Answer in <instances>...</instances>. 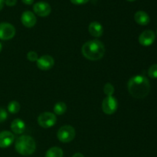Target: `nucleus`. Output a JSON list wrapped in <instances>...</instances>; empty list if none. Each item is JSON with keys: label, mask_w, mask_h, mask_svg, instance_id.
<instances>
[{"label": "nucleus", "mask_w": 157, "mask_h": 157, "mask_svg": "<svg viewBox=\"0 0 157 157\" xmlns=\"http://www.w3.org/2000/svg\"><path fill=\"white\" fill-rule=\"evenodd\" d=\"M127 89L133 98L143 99L150 93V83L145 76L136 75L129 80L127 83Z\"/></svg>", "instance_id": "nucleus-1"}, {"label": "nucleus", "mask_w": 157, "mask_h": 157, "mask_svg": "<svg viewBox=\"0 0 157 157\" xmlns=\"http://www.w3.org/2000/svg\"><path fill=\"white\" fill-rule=\"evenodd\" d=\"M82 55L90 61H99L105 53V46L100 40L94 39L87 41L81 48Z\"/></svg>", "instance_id": "nucleus-2"}, {"label": "nucleus", "mask_w": 157, "mask_h": 157, "mask_svg": "<svg viewBox=\"0 0 157 157\" xmlns=\"http://www.w3.org/2000/svg\"><path fill=\"white\" fill-rule=\"evenodd\" d=\"M15 149L21 156L32 155L36 150V144L33 138L29 135H22L17 138L15 143Z\"/></svg>", "instance_id": "nucleus-3"}, {"label": "nucleus", "mask_w": 157, "mask_h": 157, "mask_svg": "<svg viewBox=\"0 0 157 157\" xmlns=\"http://www.w3.org/2000/svg\"><path fill=\"white\" fill-rule=\"evenodd\" d=\"M76 135L75 128L71 125L62 126L57 133V137L60 142L63 144H67L74 140Z\"/></svg>", "instance_id": "nucleus-4"}, {"label": "nucleus", "mask_w": 157, "mask_h": 157, "mask_svg": "<svg viewBox=\"0 0 157 157\" xmlns=\"http://www.w3.org/2000/svg\"><path fill=\"white\" fill-rule=\"evenodd\" d=\"M57 117L52 112H44L38 117V124L44 129H48L56 124Z\"/></svg>", "instance_id": "nucleus-5"}, {"label": "nucleus", "mask_w": 157, "mask_h": 157, "mask_svg": "<svg viewBox=\"0 0 157 157\" xmlns=\"http://www.w3.org/2000/svg\"><path fill=\"white\" fill-rule=\"evenodd\" d=\"M101 108L107 115H112L118 108V101L113 96H107L102 101Z\"/></svg>", "instance_id": "nucleus-6"}, {"label": "nucleus", "mask_w": 157, "mask_h": 157, "mask_svg": "<svg viewBox=\"0 0 157 157\" xmlns=\"http://www.w3.org/2000/svg\"><path fill=\"white\" fill-rule=\"evenodd\" d=\"M15 28L9 22L0 23V39L7 41L14 38L15 35Z\"/></svg>", "instance_id": "nucleus-7"}, {"label": "nucleus", "mask_w": 157, "mask_h": 157, "mask_svg": "<svg viewBox=\"0 0 157 157\" xmlns=\"http://www.w3.org/2000/svg\"><path fill=\"white\" fill-rule=\"evenodd\" d=\"M34 13L40 17H47L52 12V7L48 2L44 1L37 2L33 5Z\"/></svg>", "instance_id": "nucleus-8"}, {"label": "nucleus", "mask_w": 157, "mask_h": 157, "mask_svg": "<svg viewBox=\"0 0 157 157\" xmlns=\"http://www.w3.org/2000/svg\"><path fill=\"white\" fill-rule=\"evenodd\" d=\"M37 67L41 71H48L55 65V59L49 55H44L38 58L36 61Z\"/></svg>", "instance_id": "nucleus-9"}, {"label": "nucleus", "mask_w": 157, "mask_h": 157, "mask_svg": "<svg viewBox=\"0 0 157 157\" xmlns=\"http://www.w3.org/2000/svg\"><path fill=\"white\" fill-rule=\"evenodd\" d=\"M156 39V35H155L154 32L152 30H146L143 32L140 35L139 42L141 45L143 46H150L154 42Z\"/></svg>", "instance_id": "nucleus-10"}, {"label": "nucleus", "mask_w": 157, "mask_h": 157, "mask_svg": "<svg viewBox=\"0 0 157 157\" xmlns=\"http://www.w3.org/2000/svg\"><path fill=\"white\" fill-rule=\"evenodd\" d=\"M21 21L26 28H32L37 22V18L35 13L31 11H25L21 16Z\"/></svg>", "instance_id": "nucleus-11"}, {"label": "nucleus", "mask_w": 157, "mask_h": 157, "mask_svg": "<svg viewBox=\"0 0 157 157\" xmlns=\"http://www.w3.org/2000/svg\"><path fill=\"white\" fill-rule=\"evenodd\" d=\"M15 141V135L13 133L5 130L0 133V148H8Z\"/></svg>", "instance_id": "nucleus-12"}, {"label": "nucleus", "mask_w": 157, "mask_h": 157, "mask_svg": "<svg viewBox=\"0 0 157 157\" xmlns=\"http://www.w3.org/2000/svg\"><path fill=\"white\" fill-rule=\"evenodd\" d=\"M88 32L91 36L94 38H100L104 34V27L98 21H92L89 24Z\"/></svg>", "instance_id": "nucleus-13"}, {"label": "nucleus", "mask_w": 157, "mask_h": 157, "mask_svg": "<svg viewBox=\"0 0 157 157\" xmlns=\"http://www.w3.org/2000/svg\"><path fill=\"white\" fill-rule=\"evenodd\" d=\"M12 133L15 134H21L25 130V124L21 119H15L10 125Z\"/></svg>", "instance_id": "nucleus-14"}, {"label": "nucleus", "mask_w": 157, "mask_h": 157, "mask_svg": "<svg viewBox=\"0 0 157 157\" xmlns=\"http://www.w3.org/2000/svg\"><path fill=\"white\" fill-rule=\"evenodd\" d=\"M134 20L140 25H147L150 23V18L144 11H138L134 15Z\"/></svg>", "instance_id": "nucleus-15"}, {"label": "nucleus", "mask_w": 157, "mask_h": 157, "mask_svg": "<svg viewBox=\"0 0 157 157\" xmlns=\"http://www.w3.org/2000/svg\"><path fill=\"white\" fill-rule=\"evenodd\" d=\"M64 152L60 147H53L47 150L45 153V157H63Z\"/></svg>", "instance_id": "nucleus-16"}, {"label": "nucleus", "mask_w": 157, "mask_h": 157, "mask_svg": "<svg viewBox=\"0 0 157 157\" xmlns=\"http://www.w3.org/2000/svg\"><path fill=\"white\" fill-rule=\"evenodd\" d=\"M54 113L55 115H58V116H61L63 115L66 111H67V105H66L65 103L64 102H58L55 104V105L54 106Z\"/></svg>", "instance_id": "nucleus-17"}, {"label": "nucleus", "mask_w": 157, "mask_h": 157, "mask_svg": "<svg viewBox=\"0 0 157 157\" xmlns=\"http://www.w3.org/2000/svg\"><path fill=\"white\" fill-rule=\"evenodd\" d=\"M7 109L9 113H12V114H15V113L19 112L20 109H21V106H20V104L18 101H12L8 104Z\"/></svg>", "instance_id": "nucleus-18"}, {"label": "nucleus", "mask_w": 157, "mask_h": 157, "mask_svg": "<svg viewBox=\"0 0 157 157\" xmlns=\"http://www.w3.org/2000/svg\"><path fill=\"white\" fill-rule=\"evenodd\" d=\"M103 90H104V93L107 96H113L115 88L111 83H107V84L104 86Z\"/></svg>", "instance_id": "nucleus-19"}, {"label": "nucleus", "mask_w": 157, "mask_h": 157, "mask_svg": "<svg viewBox=\"0 0 157 157\" xmlns=\"http://www.w3.org/2000/svg\"><path fill=\"white\" fill-rule=\"evenodd\" d=\"M148 75L150 78L153 79L157 78V64L150 66L148 70Z\"/></svg>", "instance_id": "nucleus-20"}, {"label": "nucleus", "mask_w": 157, "mask_h": 157, "mask_svg": "<svg viewBox=\"0 0 157 157\" xmlns=\"http://www.w3.org/2000/svg\"><path fill=\"white\" fill-rule=\"evenodd\" d=\"M38 55L37 52L31 51V52H28L27 53V59L29 60L31 62H36L38 59Z\"/></svg>", "instance_id": "nucleus-21"}, {"label": "nucleus", "mask_w": 157, "mask_h": 157, "mask_svg": "<svg viewBox=\"0 0 157 157\" xmlns=\"http://www.w3.org/2000/svg\"><path fill=\"white\" fill-rule=\"evenodd\" d=\"M8 118V113L3 107H0V124L6 121Z\"/></svg>", "instance_id": "nucleus-22"}, {"label": "nucleus", "mask_w": 157, "mask_h": 157, "mask_svg": "<svg viewBox=\"0 0 157 157\" xmlns=\"http://www.w3.org/2000/svg\"><path fill=\"white\" fill-rule=\"evenodd\" d=\"M71 2L74 5H77V6H80V5L86 4L89 2V0H70Z\"/></svg>", "instance_id": "nucleus-23"}, {"label": "nucleus", "mask_w": 157, "mask_h": 157, "mask_svg": "<svg viewBox=\"0 0 157 157\" xmlns=\"http://www.w3.org/2000/svg\"><path fill=\"white\" fill-rule=\"evenodd\" d=\"M17 3V0H5V4L7 6H14Z\"/></svg>", "instance_id": "nucleus-24"}, {"label": "nucleus", "mask_w": 157, "mask_h": 157, "mask_svg": "<svg viewBox=\"0 0 157 157\" xmlns=\"http://www.w3.org/2000/svg\"><path fill=\"white\" fill-rule=\"evenodd\" d=\"M34 1L35 0H21V2H22L25 5H32L34 3Z\"/></svg>", "instance_id": "nucleus-25"}, {"label": "nucleus", "mask_w": 157, "mask_h": 157, "mask_svg": "<svg viewBox=\"0 0 157 157\" xmlns=\"http://www.w3.org/2000/svg\"><path fill=\"white\" fill-rule=\"evenodd\" d=\"M71 157H84V155L81 153H76L73 155Z\"/></svg>", "instance_id": "nucleus-26"}, {"label": "nucleus", "mask_w": 157, "mask_h": 157, "mask_svg": "<svg viewBox=\"0 0 157 157\" xmlns=\"http://www.w3.org/2000/svg\"><path fill=\"white\" fill-rule=\"evenodd\" d=\"M5 5V0H0V11L3 9Z\"/></svg>", "instance_id": "nucleus-27"}, {"label": "nucleus", "mask_w": 157, "mask_h": 157, "mask_svg": "<svg viewBox=\"0 0 157 157\" xmlns=\"http://www.w3.org/2000/svg\"><path fill=\"white\" fill-rule=\"evenodd\" d=\"M2 50V43L0 42V53H1Z\"/></svg>", "instance_id": "nucleus-28"}, {"label": "nucleus", "mask_w": 157, "mask_h": 157, "mask_svg": "<svg viewBox=\"0 0 157 157\" xmlns=\"http://www.w3.org/2000/svg\"><path fill=\"white\" fill-rule=\"evenodd\" d=\"M127 1H129V2H134V1H136V0H127Z\"/></svg>", "instance_id": "nucleus-29"}]
</instances>
